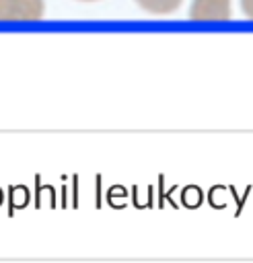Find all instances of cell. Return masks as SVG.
Returning a JSON list of instances; mask_svg holds the SVG:
<instances>
[{"label": "cell", "mask_w": 253, "mask_h": 263, "mask_svg": "<svg viewBox=\"0 0 253 263\" xmlns=\"http://www.w3.org/2000/svg\"><path fill=\"white\" fill-rule=\"evenodd\" d=\"M45 12L43 0H0V21H39Z\"/></svg>", "instance_id": "6da1fadb"}, {"label": "cell", "mask_w": 253, "mask_h": 263, "mask_svg": "<svg viewBox=\"0 0 253 263\" xmlns=\"http://www.w3.org/2000/svg\"><path fill=\"white\" fill-rule=\"evenodd\" d=\"M230 14V0H191L189 6V18L197 23H222Z\"/></svg>", "instance_id": "7a4b0ae2"}, {"label": "cell", "mask_w": 253, "mask_h": 263, "mask_svg": "<svg viewBox=\"0 0 253 263\" xmlns=\"http://www.w3.org/2000/svg\"><path fill=\"white\" fill-rule=\"evenodd\" d=\"M142 10L150 12V14H156V16H165V14H171L175 12L183 0H134Z\"/></svg>", "instance_id": "3957f363"}, {"label": "cell", "mask_w": 253, "mask_h": 263, "mask_svg": "<svg viewBox=\"0 0 253 263\" xmlns=\"http://www.w3.org/2000/svg\"><path fill=\"white\" fill-rule=\"evenodd\" d=\"M241 10L247 18L253 21V0H241Z\"/></svg>", "instance_id": "277c9868"}, {"label": "cell", "mask_w": 253, "mask_h": 263, "mask_svg": "<svg viewBox=\"0 0 253 263\" xmlns=\"http://www.w3.org/2000/svg\"><path fill=\"white\" fill-rule=\"evenodd\" d=\"M82 2H95V0H82Z\"/></svg>", "instance_id": "5b68a950"}]
</instances>
